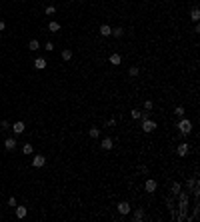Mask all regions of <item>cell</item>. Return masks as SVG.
I'll list each match as a JSON object with an SVG mask.
<instances>
[{"mask_svg":"<svg viewBox=\"0 0 200 222\" xmlns=\"http://www.w3.org/2000/svg\"><path fill=\"white\" fill-rule=\"evenodd\" d=\"M178 130H180V136H188L192 132V122L190 120H180L178 122Z\"/></svg>","mask_w":200,"mask_h":222,"instance_id":"6da1fadb","label":"cell"},{"mask_svg":"<svg viewBox=\"0 0 200 222\" xmlns=\"http://www.w3.org/2000/svg\"><path fill=\"white\" fill-rule=\"evenodd\" d=\"M154 128H158L154 120H150V118H146V120H142V130H144V132H152Z\"/></svg>","mask_w":200,"mask_h":222,"instance_id":"7a4b0ae2","label":"cell"},{"mask_svg":"<svg viewBox=\"0 0 200 222\" xmlns=\"http://www.w3.org/2000/svg\"><path fill=\"white\" fill-rule=\"evenodd\" d=\"M44 164H46V158H44L42 154H36L32 158V166H36V168H42Z\"/></svg>","mask_w":200,"mask_h":222,"instance_id":"3957f363","label":"cell"},{"mask_svg":"<svg viewBox=\"0 0 200 222\" xmlns=\"http://www.w3.org/2000/svg\"><path fill=\"white\" fill-rule=\"evenodd\" d=\"M24 128H26V126H24V122H14V124H12V130H14V134H22V132H24Z\"/></svg>","mask_w":200,"mask_h":222,"instance_id":"277c9868","label":"cell"},{"mask_svg":"<svg viewBox=\"0 0 200 222\" xmlns=\"http://www.w3.org/2000/svg\"><path fill=\"white\" fill-rule=\"evenodd\" d=\"M108 60H110V64H112V66H118L120 62H122V56H120L118 52H114V54H110V58H108Z\"/></svg>","mask_w":200,"mask_h":222,"instance_id":"5b68a950","label":"cell"},{"mask_svg":"<svg viewBox=\"0 0 200 222\" xmlns=\"http://www.w3.org/2000/svg\"><path fill=\"white\" fill-rule=\"evenodd\" d=\"M114 146V142H112V138H104V140L100 142V148L102 150H110V148Z\"/></svg>","mask_w":200,"mask_h":222,"instance_id":"8992f818","label":"cell"},{"mask_svg":"<svg viewBox=\"0 0 200 222\" xmlns=\"http://www.w3.org/2000/svg\"><path fill=\"white\" fill-rule=\"evenodd\" d=\"M144 188H146L148 192H154V190H156V180H152V178H148V180L144 182Z\"/></svg>","mask_w":200,"mask_h":222,"instance_id":"52a82bcc","label":"cell"},{"mask_svg":"<svg viewBox=\"0 0 200 222\" xmlns=\"http://www.w3.org/2000/svg\"><path fill=\"white\" fill-rule=\"evenodd\" d=\"M118 212H120V214H128V212H130V204H128V202H120V204H118Z\"/></svg>","mask_w":200,"mask_h":222,"instance_id":"ba28073f","label":"cell"},{"mask_svg":"<svg viewBox=\"0 0 200 222\" xmlns=\"http://www.w3.org/2000/svg\"><path fill=\"white\" fill-rule=\"evenodd\" d=\"M176 152H178L180 156H186V154H188V144H186V142H182V144H178V148H176Z\"/></svg>","mask_w":200,"mask_h":222,"instance_id":"9c48e42d","label":"cell"},{"mask_svg":"<svg viewBox=\"0 0 200 222\" xmlns=\"http://www.w3.org/2000/svg\"><path fill=\"white\" fill-rule=\"evenodd\" d=\"M112 34V28L108 26V24H102L100 26V36H110Z\"/></svg>","mask_w":200,"mask_h":222,"instance_id":"30bf717a","label":"cell"},{"mask_svg":"<svg viewBox=\"0 0 200 222\" xmlns=\"http://www.w3.org/2000/svg\"><path fill=\"white\" fill-rule=\"evenodd\" d=\"M46 64H48V62L44 60V58H36V60H34V66L38 68V70H44V68H46Z\"/></svg>","mask_w":200,"mask_h":222,"instance_id":"8fae6325","label":"cell"},{"mask_svg":"<svg viewBox=\"0 0 200 222\" xmlns=\"http://www.w3.org/2000/svg\"><path fill=\"white\" fill-rule=\"evenodd\" d=\"M26 214H28V208H26V206H16V216H18V218H24Z\"/></svg>","mask_w":200,"mask_h":222,"instance_id":"7c38bea8","label":"cell"},{"mask_svg":"<svg viewBox=\"0 0 200 222\" xmlns=\"http://www.w3.org/2000/svg\"><path fill=\"white\" fill-rule=\"evenodd\" d=\"M4 148H6V150H14V148H16V140H14V138H6Z\"/></svg>","mask_w":200,"mask_h":222,"instance_id":"4fadbf2b","label":"cell"},{"mask_svg":"<svg viewBox=\"0 0 200 222\" xmlns=\"http://www.w3.org/2000/svg\"><path fill=\"white\" fill-rule=\"evenodd\" d=\"M190 18H192L194 22H198V18H200V10H198V8H192V10H190Z\"/></svg>","mask_w":200,"mask_h":222,"instance_id":"5bb4252c","label":"cell"},{"mask_svg":"<svg viewBox=\"0 0 200 222\" xmlns=\"http://www.w3.org/2000/svg\"><path fill=\"white\" fill-rule=\"evenodd\" d=\"M38 48H40L38 40H30V42H28V50H32V52H34V50H38Z\"/></svg>","mask_w":200,"mask_h":222,"instance_id":"9a60e30c","label":"cell"},{"mask_svg":"<svg viewBox=\"0 0 200 222\" xmlns=\"http://www.w3.org/2000/svg\"><path fill=\"white\" fill-rule=\"evenodd\" d=\"M48 30H50V32H58L60 24H58V22H50V24H48Z\"/></svg>","mask_w":200,"mask_h":222,"instance_id":"2e32d148","label":"cell"},{"mask_svg":"<svg viewBox=\"0 0 200 222\" xmlns=\"http://www.w3.org/2000/svg\"><path fill=\"white\" fill-rule=\"evenodd\" d=\"M132 218H134V220H142V218H144V210H142V208H138L136 212H134V216H132Z\"/></svg>","mask_w":200,"mask_h":222,"instance_id":"e0dca14e","label":"cell"},{"mask_svg":"<svg viewBox=\"0 0 200 222\" xmlns=\"http://www.w3.org/2000/svg\"><path fill=\"white\" fill-rule=\"evenodd\" d=\"M62 58H64V60H70V58H72V50H70V48L62 50Z\"/></svg>","mask_w":200,"mask_h":222,"instance_id":"ac0fdd59","label":"cell"},{"mask_svg":"<svg viewBox=\"0 0 200 222\" xmlns=\"http://www.w3.org/2000/svg\"><path fill=\"white\" fill-rule=\"evenodd\" d=\"M22 152H24V154H32V152H34L32 144H24V146H22Z\"/></svg>","mask_w":200,"mask_h":222,"instance_id":"d6986e66","label":"cell"},{"mask_svg":"<svg viewBox=\"0 0 200 222\" xmlns=\"http://www.w3.org/2000/svg\"><path fill=\"white\" fill-rule=\"evenodd\" d=\"M122 34H124V30H122V28H112V34H110V36H116V38H120Z\"/></svg>","mask_w":200,"mask_h":222,"instance_id":"ffe728a7","label":"cell"},{"mask_svg":"<svg viewBox=\"0 0 200 222\" xmlns=\"http://www.w3.org/2000/svg\"><path fill=\"white\" fill-rule=\"evenodd\" d=\"M128 74H130V76H138V74H140V68H138V66H130Z\"/></svg>","mask_w":200,"mask_h":222,"instance_id":"44dd1931","label":"cell"},{"mask_svg":"<svg viewBox=\"0 0 200 222\" xmlns=\"http://www.w3.org/2000/svg\"><path fill=\"white\" fill-rule=\"evenodd\" d=\"M88 134H90V138H98L100 130H98V128H90V130H88Z\"/></svg>","mask_w":200,"mask_h":222,"instance_id":"7402d4cb","label":"cell"},{"mask_svg":"<svg viewBox=\"0 0 200 222\" xmlns=\"http://www.w3.org/2000/svg\"><path fill=\"white\" fill-rule=\"evenodd\" d=\"M174 114H176V116H184V106H176V108H174Z\"/></svg>","mask_w":200,"mask_h":222,"instance_id":"603a6c76","label":"cell"},{"mask_svg":"<svg viewBox=\"0 0 200 222\" xmlns=\"http://www.w3.org/2000/svg\"><path fill=\"white\" fill-rule=\"evenodd\" d=\"M170 190H172V194H176V192L180 190V184H178V182H172V186H170Z\"/></svg>","mask_w":200,"mask_h":222,"instance_id":"cb8c5ba5","label":"cell"},{"mask_svg":"<svg viewBox=\"0 0 200 222\" xmlns=\"http://www.w3.org/2000/svg\"><path fill=\"white\" fill-rule=\"evenodd\" d=\"M140 114H142L140 110H132V112H130V116H132L134 120H138V118H140Z\"/></svg>","mask_w":200,"mask_h":222,"instance_id":"d4e9b609","label":"cell"},{"mask_svg":"<svg viewBox=\"0 0 200 222\" xmlns=\"http://www.w3.org/2000/svg\"><path fill=\"white\" fill-rule=\"evenodd\" d=\"M44 12H46L48 16H50V14H54V12H56V8H54V6H46V8H44Z\"/></svg>","mask_w":200,"mask_h":222,"instance_id":"484cf974","label":"cell"},{"mask_svg":"<svg viewBox=\"0 0 200 222\" xmlns=\"http://www.w3.org/2000/svg\"><path fill=\"white\" fill-rule=\"evenodd\" d=\"M0 126H2V130H8V128H10V122H8V120H2V122H0Z\"/></svg>","mask_w":200,"mask_h":222,"instance_id":"4316f807","label":"cell"},{"mask_svg":"<svg viewBox=\"0 0 200 222\" xmlns=\"http://www.w3.org/2000/svg\"><path fill=\"white\" fill-rule=\"evenodd\" d=\"M152 106H154L152 100H146V102H144V110H152Z\"/></svg>","mask_w":200,"mask_h":222,"instance_id":"83f0119b","label":"cell"},{"mask_svg":"<svg viewBox=\"0 0 200 222\" xmlns=\"http://www.w3.org/2000/svg\"><path fill=\"white\" fill-rule=\"evenodd\" d=\"M8 206H16V198H14V196H10V198H8Z\"/></svg>","mask_w":200,"mask_h":222,"instance_id":"f1b7e54d","label":"cell"},{"mask_svg":"<svg viewBox=\"0 0 200 222\" xmlns=\"http://www.w3.org/2000/svg\"><path fill=\"white\" fill-rule=\"evenodd\" d=\"M44 48H46V50H54V44H52V42H46V46H44Z\"/></svg>","mask_w":200,"mask_h":222,"instance_id":"f546056e","label":"cell"},{"mask_svg":"<svg viewBox=\"0 0 200 222\" xmlns=\"http://www.w3.org/2000/svg\"><path fill=\"white\" fill-rule=\"evenodd\" d=\"M4 28H6V22H4V20H0V30H4Z\"/></svg>","mask_w":200,"mask_h":222,"instance_id":"4dcf8cb0","label":"cell"}]
</instances>
